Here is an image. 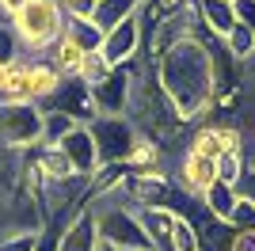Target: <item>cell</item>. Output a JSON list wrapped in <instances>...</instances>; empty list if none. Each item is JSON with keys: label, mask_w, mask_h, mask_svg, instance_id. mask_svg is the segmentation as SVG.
I'll return each instance as SVG.
<instances>
[{"label": "cell", "mask_w": 255, "mask_h": 251, "mask_svg": "<svg viewBox=\"0 0 255 251\" xmlns=\"http://www.w3.org/2000/svg\"><path fill=\"white\" fill-rule=\"evenodd\" d=\"M141 46H145V27H141V11L137 15H129V19H122L118 27H111V31L103 34V57L115 69H126V65L137 61Z\"/></svg>", "instance_id": "obj_7"}, {"label": "cell", "mask_w": 255, "mask_h": 251, "mask_svg": "<svg viewBox=\"0 0 255 251\" xmlns=\"http://www.w3.org/2000/svg\"><path fill=\"white\" fill-rule=\"evenodd\" d=\"M248 137H252V145L244 148V160H248V164H255V115H252V129H248Z\"/></svg>", "instance_id": "obj_34"}, {"label": "cell", "mask_w": 255, "mask_h": 251, "mask_svg": "<svg viewBox=\"0 0 255 251\" xmlns=\"http://www.w3.org/2000/svg\"><path fill=\"white\" fill-rule=\"evenodd\" d=\"M96 251H118V248H111V244H99V248Z\"/></svg>", "instance_id": "obj_37"}, {"label": "cell", "mask_w": 255, "mask_h": 251, "mask_svg": "<svg viewBox=\"0 0 255 251\" xmlns=\"http://www.w3.org/2000/svg\"><path fill=\"white\" fill-rule=\"evenodd\" d=\"M221 46H225V53L233 57V65H248L255 57V31L244 27V23H236L233 31L221 38Z\"/></svg>", "instance_id": "obj_21"}, {"label": "cell", "mask_w": 255, "mask_h": 251, "mask_svg": "<svg viewBox=\"0 0 255 251\" xmlns=\"http://www.w3.org/2000/svg\"><path fill=\"white\" fill-rule=\"evenodd\" d=\"M27 164L34 167V175L42 179V187H61V183H73V164L61 152V145H38L34 152H27Z\"/></svg>", "instance_id": "obj_10"}, {"label": "cell", "mask_w": 255, "mask_h": 251, "mask_svg": "<svg viewBox=\"0 0 255 251\" xmlns=\"http://www.w3.org/2000/svg\"><path fill=\"white\" fill-rule=\"evenodd\" d=\"M236 194H240V198H248V202L255 206V164H248V171H244V179H240Z\"/></svg>", "instance_id": "obj_31"}, {"label": "cell", "mask_w": 255, "mask_h": 251, "mask_svg": "<svg viewBox=\"0 0 255 251\" xmlns=\"http://www.w3.org/2000/svg\"><path fill=\"white\" fill-rule=\"evenodd\" d=\"M96 4H99V0H57L61 15H65V19H73V23L96 19Z\"/></svg>", "instance_id": "obj_26"}, {"label": "cell", "mask_w": 255, "mask_h": 251, "mask_svg": "<svg viewBox=\"0 0 255 251\" xmlns=\"http://www.w3.org/2000/svg\"><path fill=\"white\" fill-rule=\"evenodd\" d=\"M76 118H69L65 111H53V107H46V115H42V145H61L65 137L76 129Z\"/></svg>", "instance_id": "obj_22"}, {"label": "cell", "mask_w": 255, "mask_h": 251, "mask_svg": "<svg viewBox=\"0 0 255 251\" xmlns=\"http://www.w3.org/2000/svg\"><path fill=\"white\" fill-rule=\"evenodd\" d=\"M31 57H19V61L8 65V80H4V92H0V103H31Z\"/></svg>", "instance_id": "obj_19"}, {"label": "cell", "mask_w": 255, "mask_h": 251, "mask_svg": "<svg viewBox=\"0 0 255 251\" xmlns=\"http://www.w3.org/2000/svg\"><path fill=\"white\" fill-rule=\"evenodd\" d=\"M229 251H255V229H240L229 244Z\"/></svg>", "instance_id": "obj_32"}, {"label": "cell", "mask_w": 255, "mask_h": 251, "mask_svg": "<svg viewBox=\"0 0 255 251\" xmlns=\"http://www.w3.org/2000/svg\"><path fill=\"white\" fill-rule=\"evenodd\" d=\"M233 15H236V23L255 31V0H233Z\"/></svg>", "instance_id": "obj_30"}, {"label": "cell", "mask_w": 255, "mask_h": 251, "mask_svg": "<svg viewBox=\"0 0 255 251\" xmlns=\"http://www.w3.org/2000/svg\"><path fill=\"white\" fill-rule=\"evenodd\" d=\"M4 232H8V202L0 198V236H4Z\"/></svg>", "instance_id": "obj_35"}, {"label": "cell", "mask_w": 255, "mask_h": 251, "mask_svg": "<svg viewBox=\"0 0 255 251\" xmlns=\"http://www.w3.org/2000/svg\"><path fill=\"white\" fill-rule=\"evenodd\" d=\"M129 95H133V65L115 69L99 88H92V99H96L99 115H126L129 111Z\"/></svg>", "instance_id": "obj_8"}, {"label": "cell", "mask_w": 255, "mask_h": 251, "mask_svg": "<svg viewBox=\"0 0 255 251\" xmlns=\"http://www.w3.org/2000/svg\"><path fill=\"white\" fill-rule=\"evenodd\" d=\"M213 167H217V183L240 187V179L248 171V160H244V152H221V156L213 160Z\"/></svg>", "instance_id": "obj_25"}, {"label": "cell", "mask_w": 255, "mask_h": 251, "mask_svg": "<svg viewBox=\"0 0 255 251\" xmlns=\"http://www.w3.org/2000/svg\"><path fill=\"white\" fill-rule=\"evenodd\" d=\"M23 4H27V0H0V15L11 19V15H19V11H23Z\"/></svg>", "instance_id": "obj_33"}, {"label": "cell", "mask_w": 255, "mask_h": 251, "mask_svg": "<svg viewBox=\"0 0 255 251\" xmlns=\"http://www.w3.org/2000/svg\"><path fill=\"white\" fill-rule=\"evenodd\" d=\"M61 73L53 69L46 57H34L31 61V80H27V88H31V103H38L46 111V107L57 99V92H61Z\"/></svg>", "instance_id": "obj_15"}, {"label": "cell", "mask_w": 255, "mask_h": 251, "mask_svg": "<svg viewBox=\"0 0 255 251\" xmlns=\"http://www.w3.org/2000/svg\"><path fill=\"white\" fill-rule=\"evenodd\" d=\"M88 129H92V141L99 148V164H122L129 145L137 141V126L126 115H99L88 122Z\"/></svg>", "instance_id": "obj_5"}, {"label": "cell", "mask_w": 255, "mask_h": 251, "mask_svg": "<svg viewBox=\"0 0 255 251\" xmlns=\"http://www.w3.org/2000/svg\"><path fill=\"white\" fill-rule=\"evenodd\" d=\"M11 31L23 46V57H46L65 34V15L57 8V0H27L19 15H11Z\"/></svg>", "instance_id": "obj_2"}, {"label": "cell", "mask_w": 255, "mask_h": 251, "mask_svg": "<svg viewBox=\"0 0 255 251\" xmlns=\"http://www.w3.org/2000/svg\"><path fill=\"white\" fill-rule=\"evenodd\" d=\"M4 80H8V65H0V92H4Z\"/></svg>", "instance_id": "obj_36"}, {"label": "cell", "mask_w": 255, "mask_h": 251, "mask_svg": "<svg viewBox=\"0 0 255 251\" xmlns=\"http://www.w3.org/2000/svg\"><path fill=\"white\" fill-rule=\"evenodd\" d=\"M84 57H88V50L80 46V42L73 38V34L65 31L61 38H57V46H53L50 53H46V61L61 73V80H76L80 76V65H84Z\"/></svg>", "instance_id": "obj_17"}, {"label": "cell", "mask_w": 255, "mask_h": 251, "mask_svg": "<svg viewBox=\"0 0 255 251\" xmlns=\"http://www.w3.org/2000/svg\"><path fill=\"white\" fill-rule=\"evenodd\" d=\"M42 115L38 103H0V148L34 152L42 145Z\"/></svg>", "instance_id": "obj_4"}, {"label": "cell", "mask_w": 255, "mask_h": 251, "mask_svg": "<svg viewBox=\"0 0 255 251\" xmlns=\"http://www.w3.org/2000/svg\"><path fill=\"white\" fill-rule=\"evenodd\" d=\"M141 4H145V0H99L96 4V27L99 31H111V27H118V23L122 19H129V15H137L141 11Z\"/></svg>", "instance_id": "obj_20"}, {"label": "cell", "mask_w": 255, "mask_h": 251, "mask_svg": "<svg viewBox=\"0 0 255 251\" xmlns=\"http://www.w3.org/2000/svg\"><path fill=\"white\" fill-rule=\"evenodd\" d=\"M198 27H202L213 42H221L225 34L236 27L233 0H198Z\"/></svg>", "instance_id": "obj_16"}, {"label": "cell", "mask_w": 255, "mask_h": 251, "mask_svg": "<svg viewBox=\"0 0 255 251\" xmlns=\"http://www.w3.org/2000/svg\"><path fill=\"white\" fill-rule=\"evenodd\" d=\"M122 167H126V175H156V171H164V145L152 141L149 133H137V141L122 156Z\"/></svg>", "instance_id": "obj_11"}, {"label": "cell", "mask_w": 255, "mask_h": 251, "mask_svg": "<svg viewBox=\"0 0 255 251\" xmlns=\"http://www.w3.org/2000/svg\"><path fill=\"white\" fill-rule=\"evenodd\" d=\"M19 57H23V46L15 38V31H11V23H0V65H11Z\"/></svg>", "instance_id": "obj_27"}, {"label": "cell", "mask_w": 255, "mask_h": 251, "mask_svg": "<svg viewBox=\"0 0 255 251\" xmlns=\"http://www.w3.org/2000/svg\"><path fill=\"white\" fill-rule=\"evenodd\" d=\"M229 225H233L236 232H240V229H255V206L248 198H240V202H236V209H233V221H229Z\"/></svg>", "instance_id": "obj_29"}, {"label": "cell", "mask_w": 255, "mask_h": 251, "mask_svg": "<svg viewBox=\"0 0 255 251\" xmlns=\"http://www.w3.org/2000/svg\"><path fill=\"white\" fill-rule=\"evenodd\" d=\"M160 92L168 95L175 107V118L187 122H213L217 115V88H213V53L202 34H187V38L171 42L168 50L152 61Z\"/></svg>", "instance_id": "obj_1"}, {"label": "cell", "mask_w": 255, "mask_h": 251, "mask_svg": "<svg viewBox=\"0 0 255 251\" xmlns=\"http://www.w3.org/2000/svg\"><path fill=\"white\" fill-rule=\"evenodd\" d=\"M111 73H115V65L103 57V50H88V57H84V65H80V76H76V80L92 92V88H99Z\"/></svg>", "instance_id": "obj_23"}, {"label": "cell", "mask_w": 255, "mask_h": 251, "mask_svg": "<svg viewBox=\"0 0 255 251\" xmlns=\"http://www.w3.org/2000/svg\"><path fill=\"white\" fill-rule=\"evenodd\" d=\"M38 232H4L0 236V251H34Z\"/></svg>", "instance_id": "obj_28"}, {"label": "cell", "mask_w": 255, "mask_h": 251, "mask_svg": "<svg viewBox=\"0 0 255 251\" xmlns=\"http://www.w3.org/2000/svg\"><path fill=\"white\" fill-rule=\"evenodd\" d=\"M168 251H202V240H198V229L187 213L175 209V225H171V248Z\"/></svg>", "instance_id": "obj_24"}, {"label": "cell", "mask_w": 255, "mask_h": 251, "mask_svg": "<svg viewBox=\"0 0 255 251\" xmlns=\"http://www.w3.org/2000/svg\"><path fill=\"white\" fill-rule=\"evenodd\" d=\"M137 251H160V248H152V244H149V248H137Z\"/></svg>", "instance_id": "obj_38"}, {"label": "cell", "mask_w": 255, "mask_h": 251, "mask_svg": "<svg viewBox=\"0 0 255 251\" xmlns=\"http://www.w3.org/2000/svg\"><path fill=\"white\" fill-rule=\"evenodd\" d=\"M99 232H96V217H92V202L76 213L69 225L61 229V248L57 251H96L99 248Z\"/></svg>", "instance_id": "obj_13"}, {"label": "cell", "mask_w": 255, "mask_h": 251, "mask_svg": "<svg viewBox=\"0 0 255 251\" xmlns=\"http://www.w3.org/2000/svg\"><path fill=\"white\" fill-rule=\"evenodd\" d=\"M61 152L69 156V164H73V175L76 179H96V171L103 164H99V148H96V141H92V129L88 126H76L73 133L61 141Z\"/></svg>", "instance_id": "obj_9"}, {"label": "cell", "mask_w": 255, "mask_h": 251, "mask_svg": "<svg viewBox=\"0 0 255 251\" xmlns=\"http://www.w3.org/2000/svg\"><path fill=\"white\" fill-rule=\"evenodd\" d=\"M137 221H141V229H145V236H149L152 248H160V251L171 248L175 209H168V206H137Z\"/></svg>", "instance_id": "obj_14"}, {"label": "cell", "mask_w": 255, "mask_h": 251, "mask_svg": "<svg viewBox=\"0 0 255 251\" xmlns=\"http://www.w3.org/2000/svg\"><path fill=\"white\" fill-rule=\"evenodd\" d=\"M171 183L183 198L191 202H202V194L217 183V167H213L210 156H198L191 148H183V156L175 160V171H171Z\"/></svg>", "instance_id": "obj_6"}, {"label": "cell", "mask_w": 255, "mask_h": 251, "mask_svg": "<svg viewBox=\"0 0 255 251\" xmlns=\"http://www.w3.org/2000/svg\"><path fill=\"white\" fill-rule=\"evenodd\" d=\"M53 111H65L69 118H76L80 126H88L92 118H99L96 111V99H92V92H88L80 80H65L61 84V92H57V99H53Z\"/></svg>", "instance_id": "obj_12"}, {"label": "cell", "mask_w": 255, "mask_h": 251, "mask_svg": "<svg viewBox=\"0 0 255 251\" xmlns=\"http://www.w3.org/2000/svg\"><path fill=\"white\" fill-rule=\"evenodd\" d=\"M92 217H96V232L99 240L111 244L118 251H137V248H149V236L137 221V209L122 198H103V202H92Z\"/></svg>", "instance_id": "obj_3"}, {"label": "cell", "mask_w": 255, "mask_h": 251, "mask_svg": "<svg viewBox=\"0 0 255 251\" xmlns=\"http://www.w3.org/2000/svg\"><path fill=\"white\" fill-rule=\"evenodd\" d=\"M236 202H240V194H236V187H229V183H213V187L202 194V209L210 213L213 221H221V225L233 221Z\"/></svg>", "instance_id": "obj_18"}]
</instances>
